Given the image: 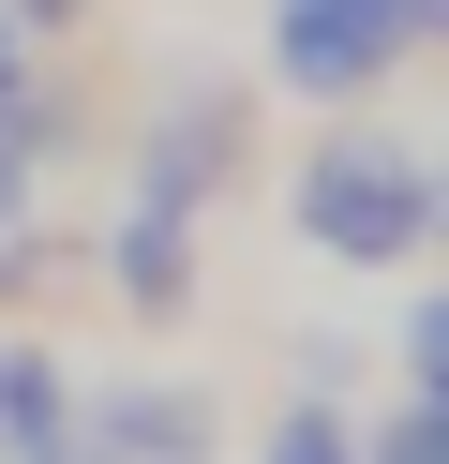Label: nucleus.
Returning <instances> with one entry per match:
<instances>
[{"mask_svg":"<svg viewBox=\"0 0 449 464\" xmlns=\"http://www.w3.org/2000/svg\"><path fill=\"white\" fill-rule=\"evenodd\" d=\"M299 240L345 255V270H389V255L419 240V165L389 150V135H329V150L299 165Z\"/></svg>","mask_w":449,"mask_h":464,"instance_id":"obj_1","label":"nucleus"},{"mask_svg":"<svg viewBox=\"0 0 449 464\" xmlns=\"http://www.w3.org/2000/svg\"><path fill=\"white\" fill-rule=\"evenodd\" d=\"M419 15H434V0H269V75L315 91V105H345V91H375L419 45Z\"/></svg>","mask_w":449,"mask_h":464,"instance_id":"obj_2","label":"nucleus"},{"mask_svg":"<svg viewBox=\"0 0 449 464\" xmlns=\"http://www.w3.org/2000/svg\"><path fill=\"white\" fill-rule=\"evenodd\" d=\"M60 420H75L60 360H45V344H0V450H15V464H45V450H60Z\"/></svg>","mask_w":449,"mask_h":464,"instance_id":"obj_3","label":"nucleus"},{"mask_svg":"<svg viewBox=\"0 0 449 464\" xmlns=\"http://www.w3.org/2000/svg\"><path fill=\"white\" fill-rule=\"evenodd\" d=\"M105 434H120L135 464H180V450L210 434V404H195V390H120V404H105Z\"/></svg>","mask_w":449,"mask_h":464,"instance_id":"obj_4","label":"nucleus"},{"mask_svg":"<svg viewBox=\"0 0 449 464\" xmlns=\"http://www.w3.org/2000/svg\"><path fill=\"white\" fill-rule=\"evenodd\" d=\"M180 285H195L180 270V210H135L120 225V300H180Z\"/></svg>","mask_w":449,"mask_h":464,"instance_id":"obj_5","label":"nucleus"},{"mask_svg":"<svg viewBox=\"0 0 449 464\" xmlns=\"http://www.w3.org/2000/svg\"><path fill=\"white\" fill-rule=\"evenodd\" d=\"M375 464H449V404H419V420L375 434Z\"/></svg>","mask_w":449,"mask_h":464,"instance_id":"obj_6","label":"nucleus"},{"mask_svg":"<svg viewBox=\"0 0 449 464\" xmlns=\"http://www.w3.org/2000/svg\"><path fill=\"white\" fill-rule=\"evenodd\" d=\"M405 360H419V390L449 404V300H434V314H419V330H405Z\"/></svg>","mask_w":449,"mask_h":464,"instance_id":"obj_7","label":"nucleus"},{"mask_svg":"<svg viewBox=\"0 0 449 464\" xmlns=\"http://www.w3.org/2000/svg\"><path fill=\"white\" fill-rule=\"evenodd\" d=\"M269 464H345V434H329V420H285V434H269Z\"/></svg>","mask_w":449,"mask_h":464,"instance_id":"obj_8","label":"nucleus"},{"mask_svg":"<svg viewBox=\"0 0 449 464\" xmlns=\"http://www.w3.org/2000/svg\"><path fill=\"white\" fill-rule=\"evenodd\" d=\"M75 15H90V0H15V31H75Z\"/></svg>","mask_w":449,"mask_h":464,"instance_id":"obj_9","label":"nucleus"},{"mask_svg":"<svg viewBox=\"0 0 449 464\" xmlns=\"http://www.w3.org/2000/svg\"><path fill=\"white\" fill-rule=\"evenodd\" d=\"M15 61H30V31H15V0H0V105H15Z\"/></svg>","mask_w":449,"mask_h":464,"instance_id":"obj_10","label":"nucleus"},{"mask_svg":"<svg viewBox=\"0 0 449 464\" xmlns=\"http://www.w3.org/2000/svg\"><path fill=\"white\" fill-rule=\"evenodd\" d=\"M45 464H60V450H45Z\"/></svg>","mask_w":449,"mask_h":464,"instance_id":"obj_11","label":"nucleus"}]
</instances>
